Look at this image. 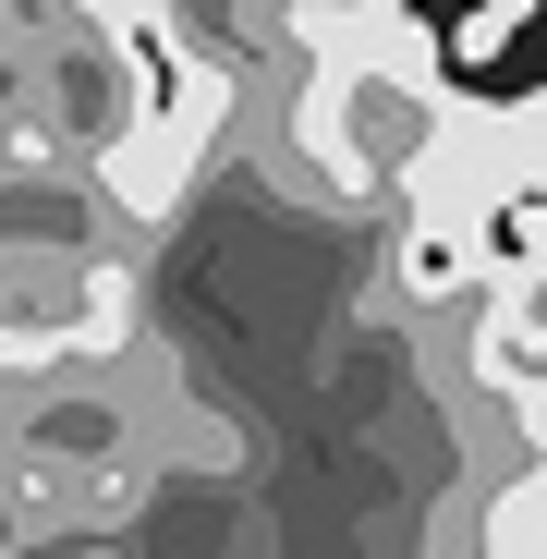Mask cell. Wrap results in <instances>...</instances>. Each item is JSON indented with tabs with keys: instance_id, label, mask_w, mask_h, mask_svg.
<instances>
[{
	"instance_id": "cell-1",
	"label": "cell",
	"mask_w": 547,
	"mask_h": 559,
	"mask_svg": "<svg viewBox=\"0 0 547 559\" xmlns=\"http://www.w3.org/2000/svg\"><path fill=\"white\" fill-rule=\"evenodd\" d=\"M475 378H487L499 402L547 390V243H535L523 267H499V293H487V317H475Z\"/></svg>"
},
{
	"instance_id": "cell-2",
	"label": "cell",
	"mask_w": 547,
	"mask_h": 559,
	"mask_svg": "<svg viewBox=\"0 0 547 559\" xmlns=\"http://www.w3.org/2000/svg\"><path fill=\"white\" fill-rule=\"evenodd\" d=\"M487 158H499L511 195H547V85L511 98V110H487Z\"/></svg>"
},
{
	"instance_id": "cell-3",
	"label": "cell",
	"mask_w": 547,
	"mask_h": 559,
	"mask_svg": "<svg viewBox=\"0 0 547 559\" xmlns=\"http://www.w3.org/2000/svg\"><path fill=\"white\" fill-rule=\"evenodd\" d=\"M511 414H523V438H535V450H547V390H523V402H511Z\"/></svg>"
}]
</instances>
